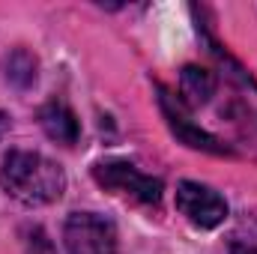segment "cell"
<instances>
[{"mask_svg": "<svg viewBox=\"0 0 257 254\" xmlns=\"http://www.w3.org/2000/svg\"><path fill=\"white\" fill-rule=\"evenodd\" d=\"M0 186L24 203H51L63 194L66 177L57 162L30 150H12L3 159Z\"/></svg>", "mask_w": 257, "mask_h": 254, "instance_id": "1", "label": "cell"}, {"mask_svg": "<svg viewBox=\"0 0 257 254\" xmlns=\"http://www.w3.org/2000/svg\"><path fill=\"white\" fill-rule=\"evenodd\" d=\"M63 239L69 254H117V227L96 212H72L66 218Z\"/></svg>", "mask_w": 257, "mask_h": 254, "instance_id": "2", "label": "cell"}, {"mask_svg": "<svg viewBox=\"0 0 257 254\" xmlns=\"http://www.w3.org/2000/svg\"><path fill=\"white\" fill-rule=\"evenodd\" d=\"M93 177H96L99 186H105V189H111V191H120V194H126L132 200L150 203V206L159 203L162 200V191H165L162 180L141 174L128 162H102V165L93 168Z\"/></svg>", "mask_w": 257, "mask_h": 254, "instance_id": "3", "label": "cell"}, {"mask_svg": "<svg viewBox=\"0 0 257 254\" xmlns=\"http://www.w3.org/2000/svg\"><path fill=\"white\" fill-rule=\"evenodd\" d=\"M159 102H162V111L168 117V126L174 129V135L186 144V147H194V150H203V153H230L218 138H212L209 132H203L200 126H194L192 117H189V108L183 105V99H177L165 84H159Z\"/></svg>", "mask_w": 257, "mask_h": 254, "instance_id": "4", "label": "cell"}, {"mask_svg": "<svg viewBox=\"0 0 257 254\" xmlns=\"http://www.w3.org/2000/svg\"><path fill=\"white\" fill-rule=\"evenodd\" d=\"M177 209L197 227H218L227 215V203L218 191L200 183H180L177 186Z\"/></svg>", "mask_w": 257, "mask_h": 254, "instance_id": "5", "label": "cell"}, {"mask_svg": "<svg viewBox=\"0 0 257 254\" xmlns=\"http://www.w3.org/2000/svg\"><path fill=\"white\" fill-rule=\"evenodd\" d=\"M39 123L45 129V135L51 138V141H57V144H63V147H72L75 141H78V117L72 114V108L63 105V102H48L42 111H39Z\"/></svg>", "mask_w": 257, "mask_h": 254, "instance_id": "6", "label": "cell"}, {"mask_svg": "<svg viewBox=\"0 0 257 254\" xmlns=\"http://www.w3.org/2000/svg\"><path fill=\"white\" fill-rule=\"evenodd\" d=\"M180 93H183V105L186 108H197L206 105L209 96L215 93V75L203 66H186L180 75Z\"/></svg>", "mask_w": 257, "mask_h": 254, "instance_id": "7", "label": "cell"}, {"mask_svg": "<svg viewBox=\"0 0 257 254\" xmlns=\"http://www.w3.org/2000/svg\"><path fill=\"white\" fill-rule=\"evenodd\" d=\"M6 78L15 84V87H30L36 81V57L24 48L12 51L6 57Z\"/></svg>", "mask_w": 257, "mask_h": 254, "instance_id": "8", "label": "cell"}, {"mask_svg": "<svg viewBox=\"0 0 257 254\" xmlns=\"http://www.w3.org/2000/svg\"><path fill=\"white\" fill-rule=\"evenodd\" d=\"M230 254H257V221H242L233 230Z\"/></svg>", "mask_w": 257, "mask_h": 254, "instance_id": "9", "label": "cell"}, {"mask_svg": "<svg viewBox=\"0 0 257 254\" xmlns=\"http://www.w3.org/2000/svg\"><path fill=\"white\" fill-rule=\"evenodd\" d=\"M27 254H57L54 251V242L48 239V233L42 227L30 230V236H27Z\"/></svg>", "mask_w": 257, "mask_h": 254, "instance_id": "10", "label": "cell"}]
</instances>
